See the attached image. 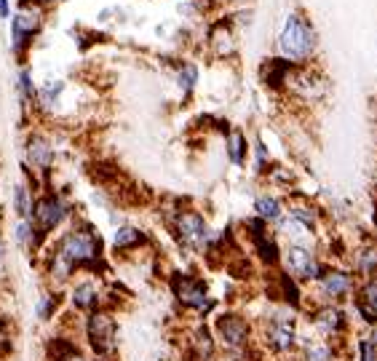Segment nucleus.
Here are the masks:
<instances>
[{"mask_svg": "<svg viewBox=\"0 0 377 361\" xmlns=\"http://www.w3.org/2000/svg\"><path fill=\"white\" fill-rule=\"evenodd\" d=\"M139 243H145V236L139 233L137 227H131V225L120 227L118 233H115V239H113L115 249H131V246H139Z\"/></svg>", "mask_w": 377, "mask_h": 361, "instance_id": "dca6fc26", "label": "nucleus"}, {"mask_svg": "<svg viewBox=\"0 0 377 361\" xmlns=\"http://www.w3.org/2000/svg\"><path fill=\"white\" fill-rule=\"evenodd\" d=\"M72 305L78 310H91L97 305V287L91 281H83L81 287H75L72 292Z\"/></svg>", "mask_w": 377, "mask_h": 361, "instance_id": "4468645a", "label": "nucleus"}, {"mask_svg": "<svg viewBox=\"0 0 377 361\" xmlns=\"http://www.w3.org/2000/svg\"><path fill=\"white\" fill-rule=\"evenodd\" d=\"M86 335L91 348L99 356H107L113 351V345H115V321H113V316L104 313V310H94L86 321Z\"/></svg>", "mask_w": 377, "mask_h": 361, "instance_id": "f03ea898", "label": "nucleus"}, {"mask_svg": "<svg viewBox=\"0 0 377 361\" xmlns=\"http://www.w3.org/2000/svg\"><path fill=\"white\" fill-rule=\"evenodd\" d=\"M255 209H257L259 220H268V223L281 220V204H278V198H273V195H259L257 201H255Z\"/></svg>", "mask_w": 377, "mask_h": 361, "instance_id": "2eb2a0df", "label": "nucleus"}, {"mask_svg": "<svg viewBox=\"0 0 377 361\" xmlns=\"http://www.w3.org/2000/svg\"><path fill=\"white\" fill-rule=\"evenodd\" d=\"M278 51L287 62H305L316 51V30L303 14H289L278 33Z\"/></svg>", "mask_w": 377, "mask_h": 361, "instance_id": "f257e3e1", "label": "nucleus"}, {"mask_svg": "<svg viewBox=\"0 0 377 361\" xmlns=\"http://www.w3.org/2000/svg\"><path fill=\"white\" fill-rule=\"evenodd\" d=\"M8 17V0H0V19Z\"/></svg>", "mask_w": 377, "mask_h": 361, "instance_id": "cd10ccee", "label": "nucleus"}, {"mask_svg": "<svg viewBox=\"0 0 377 361\" xmlns=\"http://www.w3.org/2000/svg\"><path fill=\"white\" fill-rule=\"evenodd\" d=\"M174 294L185 308H206L209 297H206L204 281H198L195 275H174L172 281Z\"/></svg>", "mask_w": 377, "mask_h": 361, "instance_id": "39448f33", "label": "nucleus"}, {"mask_svg": "<svg viewBox=\"0 0 377 361\" xmlns=\"http://www.w3.org/2000/svg\"><path fill=\"white\" fill-rule=\"evenodd\" d=\"M40 3H51V0H40Z\"/></svg>", "mask_w": 377, "mask_h": 361, "instance_id": "7c9ffc66", "label": "nucleus"}, {"mask_svg": "<svg viewBox=\"0 0 377 361\" xmlns=\"http://www.w3.org/2000/svg\"><path fill=\"white\" fill-rule=\"evenodd\" d=\"M72 268H75V262L67 257V255H62V252H56L51 259V275L56 281H67L70 273H72Z\"/></svg>", "mask_w": 377, "mask_h": 361, "instance_id": "a211bd4d", "label": "nucleus"}, {"mask_svg": "<svg viewBox=\"0 0 377 361\" xmlns=\"http://www.w3.org/2000/svg\"><path fill=\"white\" fill-rule=\"evenodd\" d=\"M305 359L308 361H329L332 359V353H329V348H326V345H308Z\"/></svg>", "mask_w": 377, "mask_h": 361, "instance_id": "393cba45", "label": "nucleus"}, {"mask_svg": "<svg viewBox=\"0 0 377 361\" xmlns=\"http://www.w3.org/2000/svg\"><path fill=\"white\" fill-rule=\"evenodd\" d=\"M319 281H321V292L326 297H343L345 292H351V275L343 273V271L319 273Z\"/></svg>", "mask_w": 377, "mask_h": 361, "instance_id": "9d476101", "label": "nucleus"}, {"mask_svg": "<svg viewBox=\"0 0 377 361\" xmlns=\"http://www.w3.org/2000/svg\"><path fill=\"white\" fill-rule=\"evenodd\" d=\"M217 335L227 348H243L249 337V324L236 313H225L217 319Z\"/></svg>", "mask_w": 377, "mask_h": 361, "instance_id": "423d86ee", "label": "nucleus"}, {"mask_svg": "<svg viewBox=\"0 0 377 361\" xmlns=\"http://www.w3.org/2000/svg\"><path fill=\"white\" fill-rule=\"evenodd\" d=\"M35 239V230H33V223L30 220H19L17 225V241L22 243V246H30Z\"/></svg>", "mask_w": 377, "mask_h": 361, "instance_id": "5701e85b", "label": "nucleus"}, {"mask_svg": "<svg viewBox=\"0 0 377 361\" xmlns=\"http://www.w3.org/2000/svg\"><path fill=\"white\" fill-rule=\"evenodd\" d=\"M3 257H6V246H3V241H0V262H3Z\"/></svg>", "mask_w": 377, "mask_h": 361, "instance_id": "c85d7f7f", "label": "nucleus"}, {"mask_svg": "<svg viewBox=\"0 0 377 361\" xmlns=\"http://www.w3.org/2000/svg\"><path fill=\"white\" fill-rule=\"evenodd\" d=\"M14 207H17V214L22 220H27L33 214V201H30V190L24 185H19L17 193H14Z\"/></svg>", "mask_w": 377, "mask_h": 361, "instance_id": "aec40b11", "label": "nucleus"}, {"mask_svg": "<svg viewBox=\"0 0 377 361\" xmlns=\"http://www.w3.org/2000/svg\"><path fill=\"white\" fill-rule=\"evenodd\" d=\"M361 361H377L375 359V345L372 343H361Z\"/></svg>", "mask_w": 377, "mask_h": 361, "instance_id": "bb28decb", "label": "nucleus"}, {"mask_svg": "<svg viewBox=\"0 0 377 361\" xmlns=\"http://www.w3.org/2000/svg\"><path fill=\"white\" fill-rule=\"evenodd\" d=\"M33 217L43 233H51L54 227L62 225V220L67 217V204L59 195H43L33 207Z\"/></svg>", "mask_w": 377, "mask_h": 361, "instance_id": "20e7f679", "label": "nucleus"}, {"mask_svg": "<svg viewBox=\"0 0 377 361\" xmlns=\"http://www.w3.org/2000/svg\"><path fill=\"white\" fill-rule=\"evenodd\" d=\"M359 310H361V316H364L367 321L377 324V278H375V275H372V278H369V281L361 287Z\"/></svg>", "mask_w": 377, "mask_h": 361, "instance_id": "f8f14e48", "label": "nucleus"}, {"mask_svg": "<svg viewBox=\"0 0 377 361\" xmlns=\"http://www.w3.org/2000/svg\"><path fill=\"white\" fill-rule=\"evenodd\" d=\"M59 252L67 255L75 265H78V262H88V259H94L99 255V241H97V236H94L91 230H86V227H83V230H72V233H67V236L62 239Z\"/></svg>", "mask_w": 377, "mask_h": 361, "instance_id": "7ed1b4c3", "label": "nucleus"}, {"mask_svg": "<svg viewBox=\"0 0 377 361\" xmlns=\"http://www.w3.org/2000/svg\"><path fill=\"white\" fill-rule=\"evenodd\" d=\"M179 86L185 88V91H193V86H195V78H198V70L193 67V65H185V67L179 70Z\"/></svg>", "mask_w": 377, "mask_h": 361, "instance_id": "b1692460", "label": "nucleus"}, {"mask_svg": "<svg viewBox=\"0 0 377 361\" xmlns=\"http://www.w3.org/2000/svg\"><path fill=\"white\" fill-rule=\"evenodd\" d=\"M287 265H289L291 273L297 275V278H303V281L319 278V262L303 246H291L289 252H287Z\"/></svg>", "mask_w": 377, "mask_h": 361, "instance_id": "6e6552de", "label": "nucleus"}, {"mask_svg": "<svg viewBox=\"0 0 377 361\" xmlns=\"http://www.w3.org/2000/svg\"><path fill=\"white\" fill-rule=\"evenodd\" d=\"M35 33H38V19L33 14H19L14 19V49L19 51Z\"/></svg>", "mask_w": 377, "mask_h": 361, "instance_id": "ddd939ff", "label": "nucleus"}, {"mask_svg": "<svg viewBox=\"0 0 377 361\" xmlns=\"http://www.w3.org/2000/svg\"><path fill=\"white\" fill-rule=\"evenodd\" d=\"M54 310V294H46V297H40V305H38V316L40 319H49Z\"/></svg>", "mask_w": 377, "mask_h": 361, "instance_id": "a878e982", "label": "nucleus"}, {"mask_svg": "<svg viewBox=\"0 0 377 361\" xmlns=\"http://www.w3.org/2000/svg\"><path fill=\"white\" fill-rule=\"evenodd\" d=\"M268 340L275 351H289L294 343V327H291V319H273V324L268 329Z\"/></svg>", "mask_w": 377, "mask_h": 361, "instance_id": "9b49d317", "label": "nucleus"}, {"mask_svg": "<svg viewBox=\"0 0 377 361\" xmlns=\"http://www.w3.org/2000/svg\"><path fill=\"white\" fill-rule=\"evenodd\" d=\"M375 220H377V209H375Z\"/></svg>", "mask_w": 377, "mask_h": 361, "instance_id": "2f4dec72", "label": "nucleus"}, {"mask_svg": "<svg viewBox=\"0 0 377 361\" xmlns=\"http://www.w3.org/2000/svg\"><path fill=\"white\" fill-rule=\"evenodd\" d=\"M227 153H230L233 163H243V158H246V139H243L241 131H230L227 134Z\"/></svg>", "mask_w": 377, "mask_h": 361, "instance_id": "f3484780", "label": "nucleus"}, {"mask_svg": "<svg viewBox=\"0 0 377 361\" xmlns=\"http://www.w3.org/2000/svg\"><path fill=\"white\" fill-rule=\"evenodd\" d=\"M291 220L300 223L303 227H313V225H316V214H313L308 207H294L291 209Z\"/></svg>", "mask_w": 377, "mask_h": 361, "instance_id": "4be33fe9", "label": "nucleus"}, {"mask_svg": "<svg viewBox=\"0 0 377 361\" xmlns=\"http://www.w3.org/2000/svg\"><path fill=\"white\" fill-rule=\"evenodd\" d=\"M174 230H177V236L190 243V246H198L201 241L206 239V223L201 214H195V211H182V214H177L174 217Z\"/></svg>", "mask_w": 377, "mask_h": 361, "instance_id": "0eeeda50", "label": "nucleus"}, {"mask_svg": "<svg viewBox=\"0 0 377 361\" xmlns=\"http://www.w3.org/2000/svg\"><path fill=\"white\" fill-rule=\"evenodd\" d=\"M372 345H377V324H375V332H372Z\"/></svg>", "mask_w": 377, "mask_h": 361, "instance_id": "c756f323", "label": "nucleus"}, {"mask_svg": "<svg viewBox=\"0 0 377 361\" xmlns=\"http://www.w3.org/2000/svg\"><path fill=\"white\" fill-rule=\"evenodd\" d=\"M27 161L33 163L35 169L46 172L54 161V147L49 145V139L40 137V134L30 137V142H27Z\"/></svg>", "mask_w": 377, "mask_h": 361, "instance_id": "1a4fd4ad", "label": "nucleus"}, {"mask_svg": "<svg viewBox=\"0 0 377 361\" xmlns=\"http://www.w3.org/2000/svg\"><path fill=\"white\" fill-rule=\"evenodd\" d=\"M340 324H343V313L335 308H326L319 313V327L324 329L326 335H332V332H337L340 329Z\"/></svg>", "mask_w": 377, "mask_h": 361, "instance_id": "6ab92c4d", "label": "nucleus"}, {"mask_svg": "<svg viewBox=\"0 0 377 361\" xmlns=\"http://www.w3.org/2000/svg\"><path fill=\"white\" fill-rule=\"evenodd\" d=\"M359 271L364 275H372L377 271V249H364L359 255Z\"/></svg>", "mask_w": 377, "mask_h": 361, "instance_id": "412c9836", "label": "nucleus"}]
</instances>
